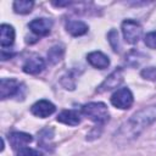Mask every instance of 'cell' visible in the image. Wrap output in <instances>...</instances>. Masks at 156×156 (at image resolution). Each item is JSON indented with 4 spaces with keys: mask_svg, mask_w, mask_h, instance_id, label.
<instances>
[{
    "mask_svg": "<svg viewBox=\"0 0 156 156\" xmlns=\"http://www.w3.org/2000/svg\"><path fill=\"white\" fill-rule=\"evenodd\" d=\"M156 121V105L144 107L134 113L118 130L117 136L124 140H130L138 136L147 126Z\"/></svg>",
    "mask_w": 156,
    "mask_h": 156,
    "instance_id": "cell-1",
    "label": "cell"
},
{
    "mask_svg": "<svg viewBox=\"0 0 156 156\" xmlns=\"http://www.w3.org/2000/svg\"><path fill=\"white\" fill-rule=\"evenodd\" d=\"M82 112L93 122L98 124H104L108 121L110 113L105 104L102 102H89L83 106Z\"/></svg>",
    "mask_w": 156,
    "mask_h": 156,
    "instance_id": "cell-2",
    "label": "cell"
},
{
    "mask_svg": "<svg viewBox=\"0 0 156 156\" xmlns=\"http://www.w3.org/2000/svg\"><path fill=\"white\" fill-rule=\"evenodd\" d=\"M122 33H123V37H124V39H126L127 43L135 44L140 39L141 33H143V29H141V26L136 21L126 20L122 23Z\"/></svg>",
    "mask_w": 156,
    "mask_h": 156,
    "instance_id": "cell-3",
    "label": "cell"
},
{
    "mask_svg": "<svg viewBox=\"0 0 156 156\" xmlns=\"http://www.w3.org/2000/svg\"><path fill=\"white\" fill-rule=\"evenodd\" d=\"M111 102L117 108H129L133 104V94L128 88H119L112 94Z\"/></svg>",
    "mask_w": 156,
    "mask_h": 156,
    "instance_id": "cell-4",
    "label": "cell"
},
{
    "mask_svg": "<svg viewBox=\"0 0 156 156\" xmlns=\"http://www.w3.org/2000/svg\"><path fill=\"white\" fill-rule=\"evenodd\" d=\"M22 84H20L13 78H1L0 80V96L2 100L16 96L20 94V90L22 89Z\"/></svg>",
    "mask_w": 156,
    "mask_h": 156,
    "instance_id": "cell-5",
    "label": "cell"
},
{
    "mask_svg": "<svg viewBox=\"0 0 156 156\" xmlns=\"http://www.w3.org/2000/svg\"><path fill=\"white\" fill-rule=\"evenodd\" d=\"M122 82H123V71L121 68H117L100 84V87L98 88V93H104L113 88H117Z\"/></svg>",
    "mask_w": 156,
    "mask_h": 156,
    "instance_id": "cell-6",
    "label": "cell"
},
{
    "mask_svg": "<svg viewBox=\"0 0 156 156\" xmlns=\"http://www.w3.org/2000/svg\"><path fill=\"white\" fill-rule=\"evenodd\" d=\"M56 107L54 104H51L50 101L48 100H39L37 101L32 107H30V112L37 116V117H40V118H45V117H49L50 115H52L55 112Z\"/></svg>",
    "mask_w": 156,
    "mask_h": 156,
    "instance_id": "cell-7",
    "label": "cell"
},
{
    "mask_svg": "<svg viewBox=\"0 0 156 156\" xmlns=\"http://www.w3.org/2000/svg\"><path fill=\"white\" fill-rule=\"evenodd\" d=\"M29 29L37 35H48L52 27V21L49 18H35L28 24Z\"/></svg>",
    "mask_w": 156,
    "mask_h": 156,
    "instance_id": "cell-8",
    "label": "cell"
},
{
    "mask_svg": "<svg viewBox=\"0 0 156 156\" xmlns=\"http://www.w3.org/2000/svg\"><path fill=\"white\" fill-rule=\"evenodd\" d=\"M44 68H45V62H44V60H43L40 56H37V55L28 57V58L26 60V62L23 63V66H22L23 72L29 73V74L40 73Z\"/></svg>",
    "mask_w": 156,
    "mask_h": 156,
    "instance_id": "cell-9",
    "label": "cell"
},
{
    "mask_svg": "<svg viewBox=\"0 0 156 156\" xmlns=\"http://www.w3.org/2000/svg\"><path fill=\"white\" fill-rule=\"evenodd\" d=\"M33 140L30 134L27 133H22V132H12L9 134V141L12 146V149L17 150V149H22L24 147V145H27L28 143H30Z\"/></svg>",
    "mask_w": 156,
    "mask_h": 156,
    "instance_id": "cell-10",
    "label": "cell"
},
{
    "mask_svg": "<svg viewBox=\"0 0 156 156\" xmlns=\"http://www.w3.org/2000/svg\"><path fill=\"white\" fill-rule=\"evenodd\" d=\"M87 60H88V62H89L93 67L99 68V69H105V68H107L108 65H110L108 57H107L105 54L100 52V51H93V52L88 54Z\"/></svg>",
    "mask_w": 156,
    "mask_h": 156,
    "instance_id": "cell-11",
    "label": "cell"
},
{
    "mask_svg": "<svg viewBox=\"0 0 156 156\" xmlns=\"http://www.w3.org/2000/svg\"><path fill=\"white\" fill-rule=\"evenodd\" d=\"M15 41V29L10 24H1L0 27V43L1 46H10Z\"/></svg>",
    "mask_w": 156,
    "mask_h": 156,
    "instance_id": "cell-12",
    "label": "cell"
},
{
    "mask_svg": "<svg viewBox=\"0 0 156 156\" xmlns=\"http://www.w3.org/2000/svg\"><path fill=\"white\" fill-rule=\"evenodd\" d=\"M57 121L68 126H77L80 123V116L74 110H65L57 116Z\"/></svg>",
    "mask_w": 156,
    "mask_h": 156,
    "instance_id": "cell-13",
    "label": "cell"
},
{
    "mask_svg": "<svg viewBox=\"0 0 156 156\" xmlns=\"http://www.w3.org/2000/svg\"><path fill=\"white\" fill-rule=\"evenodd\" d=\"M66 30L69 34H72L74 37H78V35H83L88 32V26L82 21L68 20L66 22Z\"/></svg>",
    "mask_w": 156,
    "mask_h": 156,
    "instance_id": "cell-14",
    "label": "cell"
},
{
    "mask_svg": "<svg viewBox=\"0 0 156 156\" xmlns=\"http://www.w3.org/2000/svg\"><path fill=\"white\" fill-rule=\"evenodd\" d=\"M33 5H34V2L29 1V0H17L13 2V10L17 13L26 15V13H29L32 11Z\"/></svg>",
    "mask_w": 156,
    "mask_h": 156,
    "instance_id": "cell-15",
    "label": "cell"
},
{
    "mask_svg": "<svg viewBox=\"0 0 156 156\" xmlns=\"http://www.w3.org/2000/svg\"><path fill=\"white\" fill-rule=\"evenodd\" d=\"M63 52H65V50H63V48L61 45H55L48 51V58L52 65H55L62 58Z\"/></svg>",
    "mask_w": 156,
    "mask_h": 156,
    "instance_id": "cell-16",
    "label": "cell"
},
{
    "mask_svg": "<svg viewBox=\"0 0 156 156\" xmlns=\"http://www.w3.org/2000/svg\"><path fill=\"white\" fill-rule=\"evenodd\" d=\"M107 38H108V41H110V45L112 46V49L115 51H118L119 50V41H118V33L117 30L115 29H111L107 34Z\"/></svg>",
    "mask_w": 156,
    "mask_h": 156,
    "instance_id": "cell-17",
    "label": "cell"
},
{
    "mask_svg": "<svg viewBox=\"0 0 156 156\" xmlns=\"http://www.w3.org/2000/svg\"><path fill=\"white\" fill-rule=\"evenodd\" d=\"M141 76L145 79L156 82V67H146L141 71Z\"/></svg>",
    "mask_w": 156,
    "mask_h": 156,
    "instance_id": "cell-18",
    "label": "cell"
},
{
    "mask_svg": "<svg viewBox=\"0 0 156 156\" xmlns=\"http://www.w3.org/2000/svg\"><path fill=\"white\" fill-rule=\"evenodd\" d=\"M145 45L149 46L150 49H156V32H150L145 35L144 38Z\"/></svg>",
    "mask_w": 156,
    "mask_h": 156,
    "instance_id": "cell-19",
    "label": "cell"
},
{
    "mask_svg": "<svg viewBox=\"0 0 156 156\" xmlns=\"http://www.w3.org/2000/svg\"><path fill=\"white\" fill-rule=\"evenodd\" d=\"M17 156H43L38 150H34V149H30V147H22L18 150L17 152Z\"/></svg>",
    "mask_w": 156,
    "mask_h": 156,
    "instance_id": "cell-20",
    "label": "cell"
}]
</instances>
